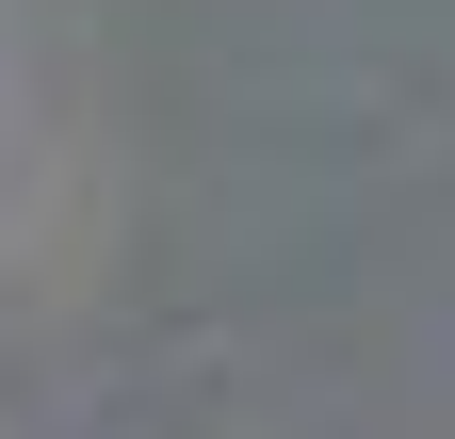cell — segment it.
Wrapping results in <instances>:
<instances>
[]
</instances>
